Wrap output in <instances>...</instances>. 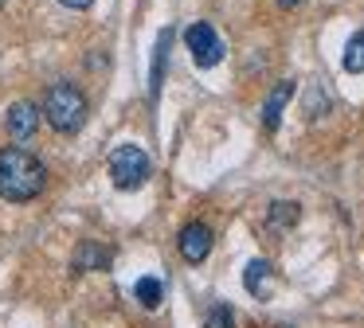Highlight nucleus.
I'll return each instance as SVG.
<instances>
[{"mask_svg":"<svg viewBox=\"0 0 364 328\" xmlns=\"http://www.w3.org/2000/svg\"><path fill=\"white\" fill-rule=\"evenodd\" d=\"M4 125L16 141H32L36 129H40V106L36 102H12L9 114H4Z\"/></svg>","mask_w":364,"mask_h":328,"instance_id":"obj_6","label":"nucleus"},{"mask_svg":"<svg viewBox=\"0 0 364 328\" xmlns=\"http://www.w3.org/2000/svg\"><path fill=\"white\" fill-rule=\"evenodd\" d=\"M243 285H247V293H251V297L267 301L270 289H274V270H270L267 258H255V262H247V270H243Z\"/></svg>","mask_w":364,"mask_h":328,"instance_id":"obj_7","label":"nucleus"},{"mask_svg":"<svg viewBox=\"0 0 364 328\" xmlns=\"http://www.w3.org/2000/svg\"><path fill=\"white\" fill-rule=\"evenodd\" d=\"M294 98V82L286 78V82H278L274 90H270V98H267V106H262V125H267L270 133L278 129V121H282V109H286V102Z\"/></svg>","mask_w":364,"mask_h":328,"instance_id":"obj_9","label":"nucleus"},{"mask_svg":"<svg viewBox=\"0 0 364 328\" xmlns=\"http://www.w3.org/2000/svg\"><path fill=\"white\" fill-rule=\"evenodd\" d=\"M48 187V168L36 153H28L24 145L0 148V199L9 203H28L36 195H43Z\"/></svg>","mask_w":364,"mask_h":328,"instance_id":"obj_1","label":"nucleus"},{"mask_svg":"<svg viewBox=\"0 0 364 328\" xmlns=\"http://www.w3.org/2000/svg\"><path fill=\"white\" fill-rule=\"evenodd\" d=\"M110 176H114V184H118L122 192H137V187H141L145 180L153 176L149 153H145V148H137V145L114 148V156H110Z\"/></svg>","mask_w":364,"mask_h":328,"instance_id":"obj_3","label":"nucleus"},{"mask_svg":"<svg viewBox=\"0 0 364 328\" xmlns=\"http://www.w3.org/2000/svg\"><path fill=\"white\" fill-rule=\"evenodd\" d=\"M184 43H188L192 62H196L200 70H212V67H220V62H223V39L215 35L212 23H204V20L188 23V31H184Z\"/></svg>","mask_w":364,"mask_h":328,"instance_id":"obj_4","label":"nucleus"},{"mask_svg":"<svg viewBox=\"0 0 364 328\" xmlns=\"http://www.w3.org/2000/svg\"><path fill=\"white\" fill-rule=\"evenodd\" d=\"M59 4H67V8H90L95 0H59Z\"/></svg>","mask_w":364,"mask_h":328,"instance_id":"obj_15","label":"nucleus"},{"mask_svg":"<svg viewBox=\"0 0 364 328\" xmlns=\"http://www.w3.org/2000/svg\"><path fill=\"white\" fill-rule=\"evenodd\" d=\"M168 43H173V28H165V31H161V39H157V67H153V86H149L153 102H157V94H161V78H165V62H168Z\"/></svg>","mask_w":364,"mask_h":328,"instance_id":"obj_11","label":"nucleus"},{"mask_svg":"<svg viewBox=\"0 0 364 328\" xmlns=\"http://www.w3.org/2000/svg\"><path fill=\"white\" fill-rule=\"evenodd\" d=\"M110 250L106 246H98V242H82L79 250H75V258H71V270L75 273H87V270H106L110 266Z\"/></svg>","mask_w":364,"mask_h":328,"instance_id":"obj_8","label":"nucleus"},{"mask_svg":"<svg viewBox=\"0 0 364 328\" xmlns=\"http://www.w3.org/2000/svg\"><path fill=\"white\" fill-rule=\"evenodd\" d=\"M278 4H282V8H298L301 0H278Z\"/></svg>","mask_w":364,"mask_h":328,"instance_id":"obj_16","label":"nucleus"},{"mask_svg":"<svg viewBox=\"0 0 364 328\" xmlns=\"http://www.w3.org/2000/svg\"><path fill=\"white\" fill-rule=\"evenodd\" d=\"M301 219V207L298 203H290V199H278V203H270V226H278V231H286V226H294Z\"/></svg>","mask_w":364,"mask_h":328,"instance_id":"obj_12","label":"nucleus"},{"mask_svg":"<svg viewBox=\"0 0 364 328\" xmlns=\"http://www.w3.org/2000/svg\"><path fill=\"white\" fill-rule=\"evenodd\" d=\"M341 62H345L348 75H360V70H364V31H356V35L345 43V59H341Z\"/></svg>","mask_w":364,"mask_h":328,"instance_id":"obj_13","label":"nucleus"},{"mask_svg":"<svg viewBox=\"0 0 364 328\" xmlns=\"http://www.w3.org/2000/svg\"><path fill=\"white\" fill-rule=\"evenodd\" d=\"M176 246H181L184 262L200 266L208 254H212V226H208V223H188L181 231V239H176Z\"/></svg>","mask_w":364,"mask_h":328,"instance_id":"obj_5","label":"nucleus"},{"mask_svg":"<svg viewBox=\"0 0 364 328\" xmlns=\"http://www.w3.org/2000/svg\"><path fill=\"white\" fill-rule=\"evenodd\" d=\"M134 293H137V301H141L145 309H157V305L165 301V281L161 278H137Z\"/></svg>","mask_w":364,"mask_h":328,"instance_id":"obj_10","label":"nucleus"},{"mask_svg":"<svg viewBox=\"0 0 364 328\" xmlns=\"http://www.w3.org/2000/svg\"><path fill=\"white\" fill-rule=\"evenodd\" d=\"M43 117L55 133H79L82 121H87V98H82L79 86L71 82H55L48 94H43Z\"/></svg>","mask_w":364,"mask_h":328,"instance_id":"obj_2","label":"nucleus"},{"mask_svg":"<svg viewBox=\"0 0 364 328\" xmlns=\"http://www.w3.org/2000/svg\"><path fill=\"white\" fill-rule=\"evenodd\" d=\"M204 328H235V312H231L228 301H215L204 317Z\"/></svg>","mask_w":364,"mask_h":328,"instance_id":"obj_14","label":"nucleus"}]
</instances>
